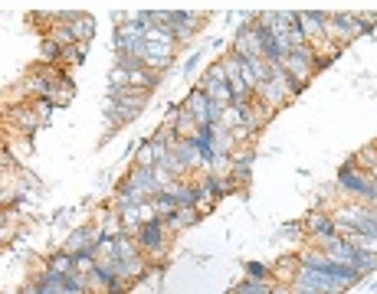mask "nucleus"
<instances>
[{"instance_id":"nucleus-22","label":"nucleus","mask_w":377,"mask_h":294,"mask_svg":"<svg viewBox=\"0 0 377 294\" xmlns=\"http://www.w3.org/2000/svg\"><path fill=\"white\" fill-rule=\"evenodd\" d=\"M43 268L56 271V275H69V271H76V259H72V255H69L66 249H56V252L46 255Z\"/></svg>"},{"instance_id":"nucleus-27","label":"nucleus","mask_w":377,"mask_h":294,"mask_svg":"<svg viewBox=\"0 0 377 294\" xmlns=\"http://www.w3.org/2000/svg\"><path fill=\"white\" fill-rule=\"evenodd\" d=\"M72 36H76V43H92V36H95V20L89 17V13H79L76 23H72Z\"/></svg>"},{"instance_id":"nucleus-43","label":"nucleus","mask_w":377,"mask_h":294,"mask_svg":"<svg viewBox=\"0 0 377 294\" xmlns=\"http://www.w3.org/2000/svg\"><path fill=\"white\" fill-rule=\"evenodd\" d=\"M129 281L125 278H115V281H109V288H105V294H129Z\"/></svg>"},{"instance_id":"nucleus-42","label":"nucleus","mask_w":377,"mask_h":294,"mask_svg":"<svg viewBox=\"0 0 377 294\" xmlns=\"http://www.w3.org/2000/svg\"><path fill=\"white\" fill-rule=\"evenodd\" d=\"M155 180H158V186H161V190H168V186H171L174 180H177V176H174L171 170L164 167V164H158V167H155Z\"/></svg>"},{"instance_id":"nucleus-26","label":"nucleus","mask_w":377,"mask_h":294,"mask_svg":"<svg viewBox=\"0 0 377 294\" xmlns=\"http://www.w3.org/2000/svg\"><path fill=\"white\" fill-rule=\"evenodd\" d=\"M135 167H158V154H155V144H151V137H141V144H138Z\"/></svg>"},{"instance_id":"nucleus-28","label":"nucleus","mask_w":377,"mask_h":294,"mask_svg":"<svg viewBox=\"0 0 377 294\" xmlns=\"http://www.w3.org/2000/svg\"><path fill=\"white\" fill-rule=\"evenodd\" d=\"M243 278H253V281H275L273 265H266V261H246V265H243Z\"/></svg>"},{"instance_id":"nucleus-44","label":"nucleus","mask_w":377,"mask_h":294,"mask_svg":"<svg viewBox=\"0 0 377 294\" xmlns=\"http://www.w3.org/2000/svg\"><path fill=\"white\" fill-rule=\"evenodd\" d=\"M283 235H285V239H295V235L302 239V235H305V226H302V222H285V226H283Z\"/></svg>"},{"instance_id":"nucleus-24","label":"nucleus","mask_w":377,"mask_h":294,"mask_svg":"<svg viewBox=\"0 0 377 294\" xmlns=\"http://www.w3.org/2000/svg\"><path fill=\"white\" fill-rule=\"evenodd\" d=\"M164 72H155V69H141V72H131V89H141V92H155L161 85Z\"/></svg>"},{"instance_id":"nucleus-41","label":"nucleus","mask_w":377,"mask_h":294,"mask_svg":"<svg viewBox=\"0 0 377 294\" xmlns=\"http://www.w3.org/2000/svg\"><path fill=\"white\" fill-rule=\"evenodd\" d=\"M204 79H210V82H230V79H226V69H223L220 59H217V62H210V66L204 69Z\"/></svg>"},{"instance_id":"nucleus-34","label":"nucleus","mask_w":377,"mask_h":294,"mask_svg":"<svg viewBox=\"0 0 377 294\" xmlns=\"http://www.w3.org/2000/svg\"><path fill=\"white\" fill-rule=\"evenodd\" d=\"M351 265L361 271V278H364V275H374V271H377V255L374 252H358Z\"/></svg>"},{"instance_id":"nucleus-20","label":"nucleus","mask_w":377,"mask_h":294,"mask_svg":"<svg viewBox=\"0 0 377 294\" xmlns=\"http://www.w3.org/2000/svg\"><path fill=\"white\" fill-rule=\"evenodd\" d=\"M194 222H200V210H177V213H171V216H164V226H168L171 235L190 229Z\"/></svg>"},{"instance_id":"nucleus-31","label":"nucleus","mask_w":377,"mask_h":294,"mask_svg":"<svg viewBox=\"0 0 377 294\" xmlns=\"http://www.w3.org/2000/svg\"><path fill=\"white\" fill-rule=\"evenodd\" d=\"M214 151H217V154H236V141H233V131H226V128L217 125V131H214Z\"/></svg>"},{"instance_id":"nucleus-7","label":"nucleus","mask_w":377,"mask_h":294,"mask_svg":"<svg viewBox=\"0 0 377 294\" xmlns=\"http://www.w3.org/2000/svg\"><path fill=\"white\" fill-rule=\"evenodd\" d=\"M10 125H17L23 135H33L36 128H43V115H36V101H23V105H10L7 108Z\"/></svg>"},{"instance_id":"nucleus-13","label":"nucleus","mask_w":377,"mask_h":294,"mask_svg":"<svg viewBox=\"0 0 377 294\" xmlns=\"http://www.w3.org/2000/svg\"><path fill=\"white\" fill-rule=\"evenodd\" d=\"M92 242H99V226H76L62 239V249H66L69 255H76V252H82V249H89Z\"/></svg>"},{"instance_id":"nucleus-12","label":"nucleus","mask_w":377,"mask_h":294,"mask_svg":"<svg viewBox=\"0 0 377 294\" xmlns=\"http://www.w3.org/2000/svg\"><path fill=\"white\" fill-rule=\"evenodd\" d=\"M138 203H148V196H145V190H141V186H138L129 174H125L119 183H115L111 206H138Z\"/></svg>"},{"instance_id":"nucleus-30","label":"nucleus","mask_w":377,"mask_h":294,"mask_svg":"<svg viewBox=\"0 0 377 294\" xmlns=\"http://www.w3.org/2000/svg\"><path fill=\"white\" fill-rule=\"evenodd\" d=\"M148 203L155 206V213H158V216H171V213H177V210H180V206H177V200H174V196L168 193V190H161V193H155V196H151V200H148Z\"/></svg>"},{"instance_id":"nucleus-17","label":"nucleus","mask_w":377,"mask_h":294,"mask_svg":"<svg viewBox=\"0 0 377 294\" xmlns=\"http://www.w3.org/2000/svg\"><path fill=\"white\" fill-rule=\"evenodd\" d=\"M299 252H289L283 255V259L273 265V275H275V285H292L295 281V275H299Z\"/></svg>"},{"instance_id":"nucleus-47","label":"nucleus","mask_w":377,"mask_h":294,"mask_svg":"<svg viewBox=\"0 0 377 294\" xmlns=\"http://www.w3.org/2000/svg\"><path fill=\"white\" fill-rule=\"evenodd\" d=\"M269 294H292V288L289 285H273V291Z\"/></svg>"},{"instance_id":"nucleus-18","label":"nucleus","mask_w":377,"mask_h":294,"mask_svg":"<svg viewBox=\"0 0 377 294\" xmlns=\"http://www.w3.org/2000/svg\"><path fill=\"white\" fill-rule=\"evenodd\" d=\"M197 89H204V92L210 95V101H217L220 108H230V105H233V89H230V82H210V79L200 76L197 79Z\"/></svg>"},{"instance_id":"nucleus-9","label":"nucleus","mask_w":377,"mask_h":294,"mask_svg":"<svg viewBox=\"0 0 377 294\" xmlns=\"http://www.w3.org/2000/svg\"><path fill=\"white\" fill-rule=\"evenodd\" d=\"M302 226H305V239H322V235L338 232L332 210H309V216L302 219Z\"/></svg>"},{"instance_id":"nucleus-49","label":"nucleus","mask_w":377,"mask_h":294,"mask_svg":"<svg viewBox=\"0 0 377 294\" xmlns=\"http://www.w3.org/2000/svg\"><path fill=\"white\" fill-rule=\"evenodd\" d=\"M371 210H374V213H377V200H374V203H371Z\"/></svg>"},{"instance_id":"nucleus-40","label":"nucleus","mask_w":377,"mask_h":294,"mask_svg":"<svg viewBox=\"0 0 377 294\" xmlns=\"http://www.w3.org/2000/svg\"><path fill=\"white\" fill-rule=\"evenodd\" d=\"M115 66L125 69V72H141V69H145V59L131 56V52H121V56H115Z\"/></svg>"},{"instance_id":"nucleus-4","label":"nucleus","mask_w":377,"mask_h":294,"mask_svg":"<svg viewBox=\"0 0 377 294\" xmlns=\"http://www.w3.org/2000/svg\"><path fill=\"white\" fill-rule=\"evenodd\" d=\"M180 105H184V111H190V115L197 118V125H220L223 111H226V108H220L217 101H210V95H207L204 89H197V85L190 89L187 98L180 101Z\"/></svg>"},{"instance_id":"nucleus-1","label":"nucleus","mask_w":377,"mask_h":294,"mask_svg":"<svg viewBox=\"0 0 377 294\" xmlns=\"http://www.w3.org/2000/svg\"><path fill=\"white\" fill-rule=\"evenodd\" d=\"M334 193L342 196V200H358V203H368L371 206V203L377 200V180L348 157L342 167H338V174H334Z\"/></svg>"},{"instance_id":"nucleus-8","label":"nucleus","mask_w":377,"mask_h":294,"mask_svg":"<svg viewBox=\"0 0 377 294\" xmlns=\"http://www.w3.org/2000/svg\"><path fill=\"white\" fill-rule=\"evenodd\" d=\"M177 59V46H164V43H148L145 46V69L155 72H168Z\"/></svg>"},{"instance_id":"nucleus-3","label":"nucleus","mask_w":377,"mask_h":294,"mask_svg":"<svg viewBox=\"0 0 377 294\" xmlns=\"http://www.w3.org/2000/svg\"><path fill=\"white\" fill-rule=\"evenodd\" d=\"M315 62H318V50L312 46V43H305V46H299V50H292L289 56H285L283 66H285V72H289V76L295 79L302 89H305V85H309L312 79L318 76V72H315Z\"/></svg>"},{"instance_id":"nucleus-29","label":"nucleus","mask_w":377,"mask_h":294,"mask_svg":"<svg viewBox=\"0 0 377 294\" xmlns=\"http://www.w3.org/2000/svg\"><path fill=\"white\" fill-rule=\"evenodd\" d=\"M145 43H164V46H177L174 43V30L171 26H164V23H151L145 30Z\"/></svg>"},{"instance_id":"nucleus-11","label":"nucleus","mask_w":377,"mask_h":294,"mask_svg":"<svg viewBox=\"0 0 377 294\" xmlns=\"http://www.w3.org/2000/svg\"><path fill=\"white\" fill-rule=\"evenodd\" d=\"M253 164H256V147L253 144H246V147H240V151L233 154V183L236 186H246L249 176H253Z\"/></svg>"},{"instance_id":"nucleus-23","label":"nucleus","mask_w":377,"mask_h":294,"mask_svg":"<svg viewBox=\"0 0 377 294\" xmlns=\"http://www.w3.org/2000/svg\"><path fill=\"white\" fill-rule=\"evenodd\" d=\"M174 154H177L180 164L187 170H200V154H197V147L190 144V137H180V141L174 144Z\"/></svg>"},{"instance_id":"nucleus-6","label":"nucleus","mask_w":377,"mask_h":294,"mask_svg":"<svg viewBox=\"0 0 377 294\" xmlns=\"http://www.w3.org/2000/svg\"><path fill=\"white\" fill-rule=\"evenodd\" d=\"M328 20H332V13H325V10H299L302 33H305V40H309L315 50L328 43Z\"/></svg>"},{"instance_id":"nucleus-37","label":"nucleus","mask_w":377,"mask_h":294,"mask_svg":"<svg viewBox=\"0 0 377 294\" xmlns=\"http://www.w3.org/2000/svg\"><path fill=\"white\" fill-rule=\"evenodd\" d=\"M86 52H89V43H72L69 50H62V62L79 66V62H86Z\"/></svg>"},{"instance_id":"nucleus-10","label":"nucleus","mask_w":377,"mask_h":294,"mask_svg":"<svg viewBox=\"0 0 377 294\" xmlns=\"http://www.w3.org/2000/svg\"><path fill=\"white\" fill-rule=\"evenodd\" d=\"M105 98L115 105V108H125V111H145V105H148V98H151V92H141V89H121V92H111L109 89V95Z\"/></svg>"},{"instance_id":"nucleus-16","label":"nucleus","mask_w":377,"mask_h":294,"mask_svg":"<svg viewBox=\"0 0 377 294\" xmlns=\"http://www.w3.org/2000/svg\"><path fill=\"white\" fill-rule=\"evenodd\" d=\"M135 255H141V245H138V239L131 232H121L111 239V259L109 261H121V259H135Z\"/></svg>"},{"instance_id":"nucleus-38","label":"nucleus","mask_w":377,"mask_h":294,"mask_svg":"<svg viewBox=\"0 0 377 294\" xmlns=\"http://www.w3.org/2000/svg\"><path fill=\"white\" fill-rule=\"evenodd\" d=\"M40 56H43V62H60L62 46L56 40H50V36H43V43H40Z\"/></svg>"},{"instance_id":"nucleus-14","label":"nucleus","mask_w":377,"mask_h":294,"mask_svg":"<svg viewBox=\"0 0 377 294\" xmlns=\"http://www.w3.org/2000/svg\"><path fill=\"white\" fill-rule=\"evenodd\" d=\"M200 183H204L207 196L210 200H223V196H230L233 190H240V186L233 183V176H220V174H200L197 176Z\"/></svg>"},{"instance_id":"nucleus-45","label":"nucleus","mask_w":377,"mask_h":294,"mask_svg":"<svg viewBox=\"0 0 377 294\" xmlns=\"http://www.w3.org/2000/svg\"><path fill=\"white\" fill-rule=\"evenodd\" d=\"M200 59H204V52H194V56H190L187 59V62H184V72H187V76H194V69H197V62H200Z\"/></svg>"},{"instance_id":"nucleus-25","label":"nucleus","mask_w":377,"mask_h":294,"mask_svg":"<svg viewBox=\"0 0 377 294\" xmlns=\"http://www.w3.org/2000/svg\"><path fill=\"white\" fill-rule=\"evenodd\" d=\"M273 285L275 281H253V278H243V281H236L226 294H269Z\"/></svg>"},{"instance_id":"nucleus-48","label":"nucleus","mask_w":377,"mask_h":294,"mask_svg":"<svg viewBox=\"0 0 377 294\" xmlns=\"http://www.w3.org/2000/svg\"><path fill=\"white\" fill-rule=\"evenodd\" d=\"M371 176H374V180H377V164H374V167H371Z\"/></svg>"},{"instance_id":"nucleus-36","label":"nucleus","mask_w":377,"mask_h":294,"mask_svg":"<svg viewBox=\"0 0 377 294\" xmlns=\"http://www.w3.org/2000/svg\"><path fill=\"white\" fill-rule=\"evenodd\" d=\"M46 36H50V40H56V43H60L62 50H69V46L76 43V36H72V26H66V23H56V26H53V30H50V33H46Z\"/></svg>"},{"instance_id":"nucleus-46","label":"nucleus","mask_w":377,"mask_h":294,"mask_svg":"<svg viewBox=\"0 0 377 294\" xmlns=\"http://www.w3.org/2000/svg\"><path fill=\"white\" fill-rule=\"evenodd\" d=\"M177 115H180V105H174V101H171L168 111H164V125H174V118H177Z\"/></svg>"},{"instance_id":"nucleus-39","label":"nucleus","mask_w":377,"mask_h":294,"mask_svg":"<svg viewBox=\"0 0 377 294\" xmlns=\"http://www.w3.org/2000/svg\"><path fill=\"white\" fill-rule=\"evenodd\" d=\"M348 242L358 249V252H374L377 255V235H361V232H354V235H344Z\"/></svg>"},{"instance_id":"nucleus-21","label":"nucleus","mask_w":377,"mask_h":294,"mask_svg":"<svg viewBox=\"0 0 377 294\" xmlns=\"http://www.w3.org/2000/svg\"><path fill=\"white\" fill-rule=\"evenodd\" d=\"M129 176L135 180L138 186H141V190H145L148 200H151L155 193H161V186H158V180H155V167H135V164H131Z\"/></svg>"},{"instance_id":"nucleus-5","label":"nucleus","mask_w":377,"mask_h":294,"mask_svg":"<svg viewBox=\"0 0 377 294\" xmlns=\"http://www.w3.org/2000/svg\"><path fill=\"white\" fill-rule=\"evenodd\" d=\"M145 30L138 23H131V20H125V23L115 26V33H111V50H115V56H121V52H131V56H141L145 59Z\"/></svg>"},{"instance_id":"nucleus-2","label":"nucleus","mask_w":377,"mask_h":294,"mask_svg":"<svg viewBox=\"0 0 377 294\" xmlns=\"http://www.w3.org/2000/svg\"><path fill=\"white\" fill-rule=\"evenodd\" d=\"M168 235L171 232L164 226V216H155V219H148L145 226H138L135 239L151 265H164V259H168Z\"/></svg>"},{"instance_id":"nucleus-33","label":"nucleus","mask_w":377,"mask_h":294,"mask_svg":"<svg viewBox=\"0 0 377 294\" xmlns=\"http://www.w3.org/2000/svg\"><path fill=\"white\" fill-rule=\"evenodd\" d=\"M243 105H246V101H243ZM243 105H230V108L223 111L220 128H226V131H236V128H243Z\"/></svg>"},{"instance_id":"nucleus-35","label":"nucleus","mask_w":377,"mask_h":294,"mask_svg":"<svg viewBox=\"0 0 377 294\" xmlns=\"http://www.w3.org/2000/svg\"><path fill=\"white\" fill-rule=\"evenodd\" d=\"M109 89H111V92L131 89V72H125V69H119V66H111V72H109Z\"/></svg>"},{"instance_id":"nucleus-15","label":"nucleus","mask_w":377,"mask_h":294,"mask_svg":"<svg viewBox=\"0 0 377 294\" xmlns=\"http://www.w3.org/2000/svg\"><path fill=\"white\" fill-rule=\"evenodd\" d=\"M115 278H119V271H115V261H109V259H99L92 268H89V285L99 294H105L109 281H115Z\"/></svg>"},{"instance_id":"nucleus-19","label":"nucleus","mask_w":377,"mask_h":294,"mask_svg":"<svg viewBox=\"0 0 377 294\" xmlns=\"http://www.w3.org/2000/svg\"><path fill=\"white\" fill-rule=\"evenodd\" d=\"M299 265L302 268H315V271H325L328 265H332V259H328L318 245H302L299 249Z\"/></svg>"},{"instance_id":"nucleus-32","label":"nucleus","mask_w":377,"mask_h":294,"mask_svg":"<svg viewBox=\"0 0 377 294\" xmlns=\"http://www.w3.org/2000/svg\"><path fill=\"white\" fill-rule=\"evenodd\" d=\"M351 160L358 164L361 170H368V174H371V167L377 164V141H374V144H364L361 151H354V154H351Z\"/></svg>"}]
</instances>
